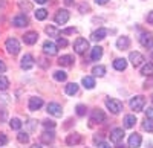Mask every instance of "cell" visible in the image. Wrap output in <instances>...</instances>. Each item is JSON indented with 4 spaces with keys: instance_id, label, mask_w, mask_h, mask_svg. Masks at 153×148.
<instances>
[{
    "instance_id": "8fae6325",
    "label": "cell",
    "mask_w": 153,
    "mask_h": 148,
    "mask_svg": "<svg viewBox=\"0 0 153 148\" xmlns=\"http://www.w3.org/2000/svg\"><path fill=\"white\" fill-rule=\"evenodd\" d=\"M141 134H138V133H133L130 134V138H129V148H139L141 147Z\"/></svg>"
},
{
    "instance_id": "74e56055",
    "label": "cell",
    "mask_w": 153,
    "mask_h": 148,
    "mask_svg": "<svg viewBox=\"0 0 153 148\" xmlns=\"http://www.w3.org/2000/svg\"><path fill=\"white\" fill-rule=\"evenodd\" d=\"M68 46V40L66 38H58L57 40V47H66Z\"/></svg>"
},
{
    "instance_id": "7bdbcfd3",
    "label": "cell",
    "mask_w": 153,
    "mask_h": 148,
    "mask_svg": "<svg viewBox=\"0 0 153 148\" xmlns=\"http://www.w3.org/2000/svg\"><path fill=\"white\" fill-rule=\"evenodd\" d=\"M147 21H149L150 24H153V11H150V12H149V15H147Z\"/></svg>"
},
{
    "instance_id": "5b68a950",
    "label": "cell",
    "mask_w": 153,
    "mask_h": 148,
    "mask_svg": "<svg viewBox=\"0 0 153 148\" xmlns=\"http://www.w3.org/2000/svg\"><path fill=\"white\" fill-rule=\"evenodd\" d=\"M129 61L132 63L133 67H139V66H141L144 61H146V58H144L143 54H139V52H130V55H129Z\"/></svg>"
},
{
    "instance_id": "9a60e30c",
    "label": "cell",
    "mask_w": 153,
    "mask_h": 148,
    "mask_svg": "<svg viewBox=\"0 0 153 148\" xmlns=\"http://www.w3.org/2000/svg\"><path fill=\"white\" fill-rule=\"evenodd\" d=\"M106 35H107V29H104V28H100V29H97L95 32H92L91 38H92L94 41H101L103 38H106Z\"/></svg>"
},
{
    "instance_id": "ba28073f",
    "label": "cell",
    "mask_w": 153,
    "mask_h": 148,
    "mask_svg": "<svg viewBox=\"0 0 153 148\" xmlns=\"http://www.w3.org/2000/svg\"><path fill=\"white\" fill-rule=\"evenodd\" d=\"M12 24L17 26V28H23V26H28L29 24V20L25 14H19V15H16L14 18H12Z\"/></svg>"
},
{
    "instance_id": "60d3db41",
    "label": "cell",
    "mask_w": 153,
    "mask_h": 148,
    "mask_svg": "<svg viewBox=\"0 0 153 148\" xmlns=\"http://www.w3.org/2000/svg\"><path fill=\"white\" fill-rule=\"evenodd\" d=\"M146 118H153V107H147V110H146Z\"/></svg>"
},
{
    "instance_id": "1f68e13d",
    "label": "cell",
    "mask_w": 153,
    "mask_h": 148,
    "mask_svg": "<svg viewBox=\"0 0 153 148\" xmlns=\"http://www.w3.org/2000/svg\"><path fill=\"white\" fill-rule=\"evenodd\" d=\"M48 17V11L46 9H37L35 11V18L37 20H45Z\"/></svg>"
},
{
    "instance_id": "d590c367",
    "label": "cell",
    "mask_w": 153,
    "mask_h": 148,
    "mask_svg": "<svg viewBox=\"0 0 153 148\" xmlns=\"http://www.w3.org/2000/svg\"><path fill=\"white\" fill-rule=\"evenodd\" d=\"M76 115H78V116H84L86 115V105H83V104L76 105Z\"/></svg>"
},
{
    "instance_id": "ffe728a7",
    "label": "cell",
    "mask_w": 153,
    "mask_h": 148,
    "mask_svg": "<svg viewBox=\"0 0 153 148\" xmlns=\"http://www.w3.org/2000/svg\"><path fill=\"white\" fill-rule=\"evenodd\" d=\"M54 138H55L54 131H45V133L40 134V141L43 144H52L54 142Z\"/></svg>"
},
{
    "instance_id": "e575fe53",
    "label": "cell",
    "mask_w": 153,
    "mask_h": 148,
    "mask_svg": "<svg viewBox=\"0 0 153 148\" xmlns=\"http://www.w3.org/2000/svg\"><path fill=\"white\" fill-rule=\"evenodd\" d=\"M45 31H46V34H48L49 37H57V35H58V29L54 28V26H48Z\"/></svg>"
},
{
    "instance_id": "30bf717a",
    "label": "cell",
    "mask_w": 153,
    "mask_h": 148,
    "mask_svg": "<svg viewBox=\"0 0 153 148\" xmlns=\"http://www.w3.org/2000/svg\"><path fill=\"white\" fill-rule=\"evenodd\" d=\"M69 21V12L66 9H60L57 14H55V23L58 24H65Z\"/></svg>"
},
{
    "instance_id": "44dd1931",
    "label": "cell",
    "mask_w": 153,
    "mask_h": 148,
    "mask_svg": "<svg viewBox=\"0 0 153 148\" xmlns=\"http://www.w3.org/2000/svg\"><path fill=\"white\" fill-rule=\"evenodd\" d=\"M58 64L60 66H65V67H69L74 64V57L72 55H63L58 58Z\"/></svg>"
},
{
    "instance_id": "ac0fdd59",
    "label": "cell",
    "mask_w": 153,
    "mask_h": 148,
    "mask_svg": "<svg viewBox=\"0 0 153 148\" xmlns=\"http://www.w3.org/2000/svg\"><path fill=\"white\" fill-rule=\"evenodd\" d=\"M106 119V115L101 112V110H92V113H91V121L92 122H104Z\"/></svg>"
},
{
    "instance_id": "8d00e7d4",
    "label": "cell",
    "mask_w": 153,
    "mask_h": 148,
    "mask_svg": "<svg viewBox=\"0 0 153 148\" xmlns=\"http://www.w3.org/2000/svg\"><path fill=\"white\" fill-rule=\"evenodd\" d=\"M43 125H45L46 128H54V127H55V122L51 121V119H45V121H43Z\"/></svg>"
},
{
    "instance_id": "83f0119b",
    "label": "cell",
    "mask_w": 153,
    "mask_h": 148,
    "mask_svg": "<svg viewBox=\"0 0 153 148\" xmlns=\"http://www.w3.org/2000/svg\"><path fill=\"white\" fill-rule=\"evenodd\" d=\"M92 73H94V77H104L106 67H104V66H95V67L92 69Z\"/></svg>"
},
{
    "instance_id": "7402d4cb",
    "label": "cell",
    "mask_w": 153,
    "mask_h": 148,
    "mask_svg": "<svg viewBox=\"0 0 153 148\" xmlns=\"http://www.w3.org/2000/svg\"><path fill=\"white\" fill-rule=\"evenodd\" d=\"M113 67L117 69V70H120V72H123L127 67V61L124 58H117V60L113 61Z\"/></svg>"
},
{
    "instance_id": "4fadbf2b",
    "label": "cell",
    "mask_w": 153,
    "mask_h": 148,
    "mask_svg": "<svg viewBox=\"0 0 153 148\" xmlns=\"http://www.w3.org/2000/svg\"><path fill=\"white\" fill-rule=\"evenodd\" d=\"M37 40H38V34L34 32V31H29V32H26L23 35V41L26 44H35Z\"/></svg>"
},
{
    "instance_id": "9c48e42d",
    "label": "cell",
    "mask_w": 153,
    "mask_h": 148,
    "mask_svg": "<svg viewBox=\"0 0 153 148\" xmlns=\"http://www.w3.org/2000/svg\"><path fill=\"white\" fill-rule=\"evenodd\" d=\"M34 64H35V61H34V57L32 55H25L23 58H22V63H20V66H22V69H25V70H29V69H32L34 67Z\"/></svg>"
},
{
    "instance_id": "d4e9b609",
    "label": "cell",
    "mask_w": 153,
    "mask_h": 148,
    "mask_svg": "<svg viewBox=\"0 0 153 148\" xmlns=\"http://www.w3.org/2000/svg\"><path fill=\"white\" fill-rule=\"evenodd\" d=\"M141 73H143L144 77H153V63H147L141 69Z\"/></svg>"
},
{
    "instance_id": "277c9868",
    "label": "cell",
    "mask_w": 153,
    "mask_h": 148,
    "mask_svg": "<svg viewBox=\"0 0 153 148\" xmlns=\"http://www.w3.org/2000/svg\"><path fill=\"white\" fill-rule=\"evenodd\" d=\"M106 107L110 110L113 115H118L123 110V102L118 99H106Z\"/></svg>"
},
{
    "instance_id": "2e32d148",
    "label": "cell",
    "mask_w": 153,
    "mask_h": 148,
    "mask_svg": "<svg viewBox=\"0 0 153 148\" xmlns=\"http://www.w3.org/2000/svg\"><path fill=\"white\" fill-rule=\"evenodd\" d=\"M42 107H43V99L42 98H31L29 99V110L37 112V110H40Z\"/></svg>"
},
{
    "instance_id": "484cf974",
    "label": "cell",
    "mask_w": 153,
    "mask_h": 148,
    "mask_svg": "<svg viewBox=\"0 0 153 148\" xmlns=\"http://www.w3.org/2000/svg\"><path fill=\"white\" fill-rule=\"evenodd\" d=\"M83 85H84L86 89L91 90V89L95 87V80H94L92 77H84V78H83Z\"/></svg>"
},
{
    "instance_id": "f6af8a7d",
    "label": "cell",
    "mask_w": 153,
    "mask_h": 148,
    "mask_svg": "<svg viewBox=\"0 0 153 148\" xmlns=\"http://www.w3.org/2000/svg\"><path fill=\"white\" fill-rule=\"evenodd\" d=\"M5 70H6V64L3 63V61H2V60H0V73H3Z\"/></svg>"
},
{
    "instance_id": "c3c4849f",
    "label": "cell",
    "mask_w": 153,
    "mask_h": 148,
    "mask_svg": "<svg viewBox=\"0 0 153 148\" xmlns=\"http://www.w3.org/2000/svg\"><path fill=\"white\" fill-rule=\"evenodd\" d=\"M31 148H42V147H40V145H37V144H35V145H32Z\"/></svg>"
},
{
    "instance_id": "6da1fadb",
    "label": "cell",
    "mask_w": 153,
    "mask_h": 148,
    "mask_svg": "<svg viewBox=\"0 0 153 148\" xmlns=\"http://www.w3.org/2000/svg\"><path fill=\"white\" fill-rule=\"evenodd\" d=\"M144 105H146V98L141 96V95H138V96H135V98L130 99V108L133 110V112H143Z\"/></svg>"
},
{
    "instance_id": "e0dca14e",
    "label": "cell",
    "mask_w": 153,
    "mask_h": 148,
    "mask_svg": "<svg viewBox=\"0 0 153 148\" xmlns=\"http://www.w3.org/2000/svg\"><path fill=\"white\" fill-rule=\"evenodd\" d=\"M80 142H81V134H78V133H72V134H69V136L66 138V144L69 147L78 145Z\"/></svg>"
},
{
    "instance_id": "7dc6e473",
    "label": "cell",
    "mask_w": 153,
    "mask_h": 148,
    "mask_svg": "<svg viewBox=\"0 0 153 148\" xmlns=\"http://www.w3.org/2000/svg\"><path fill=\"white\" fill-rule=\"evenodd\" d=\"M35 2H37V3H40V5H45L48 0H35Z\"/></svg>"
},
{
    "instance_id": "f907efd6",
    "label": "cell",
    "mask_w": 153,
    "mask_h": 148,
    "mask_svg": "<svg viewBox=\"0 0 153 148\" xmlns=\"http://www.w3.org/2000/svg\"><path fill=\"white\" fill-rule=\"evenodd\" d=\"M152 102H153V96H152Z\"/></svg>"
},
{
    "instance_id": "cb8c5ba5",
    "label": "cell",
    "mask_w": 153,
    "mask_h": 148,
    "mask_svg": "<svg viewBox=\"0 0 153 148\" xmlns=\"http://www.w3.org/2000/svg\"><path fill=\"white\" fill-rule=\"evenodd\" d=\"M135 124H136L135 115H127V116L124 118V127H126V128H132Z\"/></svg>"
},
{
    "instance_id": "7c38bea8",
    "label": "cell",
    "mask_w": 153,
    "mask_h": 148,
    "mask_svg": "<svg viewBox=\"0 0 153 148\" xmlns=\"http://www.w3.org/2000/svg\"><path fill=\"white\" fill-rule=\"evenodd\" d=\"M123 138H124V130L123 128H115V130L110 131V141L113 144H118L120 141H123Z\"/></svg>"
},
{
    "instance_id": "ee69618b",
    "label": "cell",
    "mask_w": 153,
    "mask_h": 148,
    "mask_svg": "<svg viewBox=\"0 0 153 148\" xmlns=\"http://www.w3.org/2000/svg\"><path fill=\"white\" fill-rule=\"evenodd\" d=\"M75 31H76L75 28H69V29H65V31H61V32H63V34H66V35H68V34H74Z\"/></svg>"
},
{
    "instance_id": "d6986e66",
    "label": "cell",
    "mask_w": 153,
    "mask_h": 148,
    "mask_svg": "<svg viewBox=\"0 0 153 148\" xmlns=\"http://www.w3.org/2000/svg\"><path fill=\"white\" fill-rule=\"evenodd\" d=\"M129 46H130L129 37H120V38L117 40V47L120 49V51H126V49H129Z\"/></svg>"
},
{
    "instance_id": "836d02e7",
    "label": "cell",
    "mask_w": 153,
    "mask_h": 148,
    "mask_svg": "<svg viewBox=\"0 0 153 148\" xmlns=\"http://www.w3.org/2000/svg\"><path fill=\"white\" fill-rule=\"evenodd\" d=\"M17 139H19V142H22V144H28L29 142V136L26 133H23V131H20L19 134H17Z\"/></svg>"
},
{
    "instance_id": "f546056e",
    "label": "cell",
    "mask_w": 153,
    "mask_h": 148,
    "mask_svg": "<svg viewBox=\"0 0 153 148\" xmlns=\"http://www.w3.org/2000/svg\"><path fill=\"white\" fill-rule=\"evenodd\" d=\"M54 78H55L57 81H66L68 73H66V72H63V70H57V72L54 73Z\"/></svg>"
},
{
    "instance_id": "f35d334b",
    "label": "cell",
    "mask_w": 153,
    "mask_h": 148,
    "mask_svg": "<svg viewBox=\"0 0 153 148\" xmlns=\"http://www.w3.org/2000/svg\"><path fill=\"white\" fill-rule=\"evenodd\" d=\"M19 5H20V8H22V9H28V11H31V8H32V6H31V3H26V2H20Z\"/></svg>"
},
{
    "instance_id": "3957f363",
    "label": "cell",
    "mask_w": 153,
    "mask_h": 148,
    "mask_svg": "<svg viewBox=\"0 0 153 148\" xmlns=\"http://www.w3.org/2000/svg\"><path fill=\"white\" fill-rule=\"evenodd\" d=\"M89 49V41L86 40V38H76L75 40V43H74V51L76 52V54H84L86 51Z\"/></svg>"
},
{
    "instance_id": "7a4b0ae2",
    "label": "cell",
    "mask_w": 153,
    "mask_h": 148,
    "mask_svg": "<svg viewBox=\"0 0 153 148\" xmlns=\"http://www.w3.org/2000/svg\"><path fill=\"white\" fill-rule=\"evenodd\" d=\"M5 46H6V51L11 55H17L20 52V43L16 38H8L6 43H5Z\"/></svg>"
},
{
    "instance_id": "681fc988",
    "label": "cell",
    "mask_w": 153,
    "mask_h": 148,
    "mask_svg": "<svg viewBox=\"0 0 153 148\" xmlns=\"http://www.w3.org/2000/svg\"><path fill=\"white\" fill-rule=\"evenodd\" d=\"M118 148H124V147H123V145H118Z\"/></svg>"
},
{
    "instance_id": "4316f807",
    "label": "cell",
    "mask_w": 153,
    "mask_h": 148,
    "mask_svg": "<svg viewBox=\"0 0 153 148\" xmlns=\"http://www.w3.org/2000/svg\"><path fill=\"white\" fill-rule=\"evenodd\" d=\"M76 92H78V84H76V82H69L68 85H66V93L68 95H75Z\"/></svg>"
},
{
    "instance_id": "bcb514c9",
    "label": "cell",
    "mask_w": 153,
    "mask_h": 148,
    "mask_svg": "<svg viewBox=\"0 0 153 148\" xmlns=\"http://www.w3.org/2000/svg\"><path fill=\"white\" fill-rule=\"evenodd\" d=\"M95 2L98 3V5H104V3H107L109 0H95Z\"/></svg>"
},
{
    "instance_id": "5bb4252c",
    "label": "cell",
    "mask_w": 153,
    "mask_h": 148,
    "mask_svg": "<svg viewBox=\"0 0 153 148\" xmlns=\"http://www.w3.org/2000/svg\"><path fill=\"white\" fill-rule=\"evenodd\" d=\"M43 51H45V54H48V55H57L58 49H57V44H54L52 41H45Z\"/></svg>"
},
{
    "instance_id": "603a6c76",
    "label": "cell",
    "mask_w": 153,
    "mask_h": 148,
    "mask_svg": "<svg viewBox=\"0 0 153 148\" xmlns=\"http://www.w3.org/2000/svg\"><path fill=\"white\" fill-rule=\"evenodd\" d=\"M91 57H92V60H94V61H98L101 57H103V47H100V46H95V47H92Z\"/></svg>"
},
{
    "instance_id": "ab89813d",
    "label": "cell",
    "mask_w": 153,
    "mask_h": 148,
    "mask_svg": "<svg viewBox=\"0 0 153 148\" xmlns=\"http://www.w3.org/2000/svg\"><path fill=\"white\" fill-rule=\"evenodd\" d=\"M6 142H8V138L5 136L3 133H0V147H2V145H5Z\"/></svg>"
},
{
    "instance_id": "4dcf8cb0",
    "label": "cell",
    "mask_w": 153,
    "mask_h": 148,
    "mask_svg": "<svg viewBox=\"0 0 153 148\" xmlns=\"http://www.w3.org/2000/svg\"><path fill=\"white\" fill-rule=\"evenodd\" d=\"M9 87V80L3 75H0V90H6Z\"/></svg>"
},
{
    "instance_id": "f1b7e54d",
    "label": "cell",
    "mask_w": 153,
    "mask_h": 148,
    "mask_svg": "<svg viewBox=\"0 0 153 148\" xmlns=\"http://www.w3.org/2000/svg\"><path fill=\"white\" fill-rule=\"evenodd\" d=\"M22 121L20 119H17V118H14V119H11L9 121V127L12 128V130H20L22 128Z\"/></svg>"
},
{
    "instance_id": "52a82bcc",
    "label": "cell",
    "mask_w": 153,
    "mask_h": 148,
    "mask_svg": "<svg viewBox=\"0 0 153 148\" xmlns=\"http://www.w3.org/2000/svg\"><path fill=\"white\" fill-rule=\"evenodd\" d=\"M139 43L147 49L153 47V34L152 32H144L141 37H139Z\"/></svg>"
},
{
    "instance_id": "b9f144b4",
    "label": "cell",
    "mask_w": 153,
    "mask_h": 148,
    "mask_svg": "<svg viewBox=\"0 0 153 148\" xmlns=\"http://www.w3.org/2000/svg\"><path fill=\"white\" fill-rule=\"evenodd\" d=\"M98 148H110L107 142H98Z\"/></svg>"
},
{
    "instance_id": "8992f818",
    "label": "cell",
    "mask_w": 153,
    "mask_h": 148,
    "mask_svg": "<svg viewBox=\"0 0 153 148\" xmlns=\"http://www.w3.org/2000/svg\"><path fill=\"white\" fill-rule=\"evenodd\" d=\"M48 113L52 115V116H55V118H61V115H63L61 105L57 104V102H49V104H48Z\"/></svg>"
},
{
    "instance_id": "d6a6232c",
    "label": "cell",
    "mask_w": 153,
    "mask_h": 148,
    "mask_svg": "<svg viewBox=\"0 0 153 148\" xmlns=\"http://www.w3.org/2000/svg\"><path fill=\"white\" fill-rule=\"evenodd\" d=\"M144 130L153 133V118H146V122H144Z\"/></svg>"
}]
</instances>
